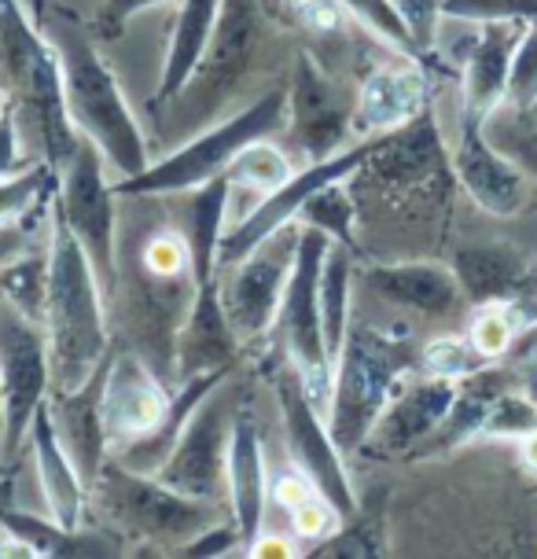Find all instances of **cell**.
Returning a JSON list of instances; mask_svg holds the SVG:
<instances>
[{
	"label": "cell",
	"mask_w": 537,
	"mask_h": 559,
	"mask_svg": "<svg viewBox=\"0 0 537 559\" xmlns=\"http://www.w3.org/2000/svg\"><path fill=\"white\" fill-rule=\"evenodd\" d=\"M45 34L59 56L63 104L77 136L96 144L118 177H136L147 166V144L126 104L122 85L99 56L96 37L71 8L48 12Z\"/></svg>",
	"instance_id": "cell-1"
},
{
	"label": "cell",
	"mask_w": 537,
	"mask_h": 559,
	"mask_svg": "<svg viewBox=\"0 0 537 559\" xmlns=\"http://www.w3.org/2000/svg\"><path fill=\"white\" fill-rule=\"evenodd\" d=\"M48 349H52V391H77L111 357L107 295L56 210H48V302H45Z\"/></svg>",
	"instance_id": "cell-2"
},
{
	"label": "cell",
	"mask_w": 537,
	"mask_h": 559,
	"mask_svg": "<svg viewBox=\"0 0 537 559\" xmlns=\"http://www.w3.org/2000/svg\"><path fill=\"white\" fill-rule=\"evenodd\" d=\"M0 88L12 104L34 115L48 163L63 174L82 136L67 118L56 48L48 41L45 26H37L26 15L23 0H0Z\"/></svg>",
	"instance_id": "cell-3"
},
{
	"label": "cell",
	"mask_w": 537,
	"mask_h": 559,
	"mask_svg": "<svg viewBox=\"0 0 537 559\" xmlns=\"http://www.w3.org/2000/svg\"><path fill=\"white\" fill-rule=\"evenodd\" d=\"M413 368L409 343L383 335L372 324H354L335 357L332 397H327V431L343 453H361L375 419L391 405L397 379Z\"/></svg>",
	"instance_id": "cell-4"
},
{
	"label": "cell",
	"mask_w": 537,
	"mask_h": 559,
	"mask_svg": "<svg viewBox=\"0 0 537 559\" xmlns=\"http://www.w3.org/2000/svg\"><path fill=\"white\" fill-rule=\"evenodd\" d=\"M287 126V88H268L240 115L225 118L222 126L206 129L177 147L174 155L144 166L136 177H118L115 195H184L192 188L222 177L228 163L243 152L251 140L273 136Z\"/></svg>",
	"instance_id": "cell-5"
},
{
	"label": "cell",
	"mask_w": 537,
	"mask_h": 559,
	"mask_svg": "<svg viewBox=\"0 0 537 559\" xmlns=\"http://www.w3.org/2000/svg\"><path fill=\"white\" fill-rule=\"evenodd\" d=\"M88 493L104 504V512L115 519V526L126 537H141L152 545H170L174 552L211 531L214 523L228 519L217 501L206 497H188L181 489L166 486L163 478L129 472L118 461H107L104 472Z\"/></svg>",
	"instance_id": "cell-6"
},
{
	"label": "cell",
	"mask_w": 537,
	"mask_h": 559,
	"mask_svg": "<svg viewBox=\"0 0 537 559\" xmlns=\"http://www.w3.org/2000/svg\"><path fill=\"white\" fill-rule=\"evenodd\" d=\"M335 239L313 225H302V239H298V254L287 276L284 298H281V324L287 357H291L298 379H302L310 402L327 413V397H332V372L335 361L327 357L324 346V324H321V273L324 258L332 251Z\"/></svg>",
	"instance_id": "cell-7"
},
{
	"label": "cell",
	"mask_w": 537,
	"mask_h": 559,
	"mask_svg": "<svg viewBox=\"0 0 537 559\" xmlns=\"http://www.w3.org/2000/svg\"><path fill=\"white\" fill-rule=\"evenodd\" d=\"M115 185L107 181V158L96 144L82 140L71 163L59 174V192L52 210L67 222L77 243L93 262L107 302L118 298V210Z\"/></svg>",
	"instance_id": "cell-8"
},
{
	"label": "cell",
	"mask_w": 537,
	"mask_h": 559,
	"mask_svg": "<svg viewBox=\"0 0 537 559\" xmlns=\"http://www.w3.org/2000/svg\"><path fill=\"white\" fill-rule=\"evenodd\" d=\"M52 394V349L48 328L0 295V402H4V456L19 453L29 438L34 413Z\"/></svg>",
	"instance_id": "cell-9"
},
{
	"label": "cell",
	"mask_w": 537,
	"mask_h": 559,
	"mask_svg": "<svg viewBox=\"0 0 537 559\" xmlns=\"http://www.w3.org/2000/svg\"><path fill=\"white\" fill-rule=\"evenodd\" d=\"M298 239H302V222H291L268 236L265 243H258L236 265L217 269V292H222L225 313L240 343H251L276 324L287 276H291L298 254Z\"/></svg>",
	"instance_id": "cell-10"
},
{
	"label": "cell",
	"mask_w": 537,
	"mask_h": 559,
	"mask_svg": "<svg viewBox=\"0 0 537 559\" xmlns=\"http://www.w3.org/2000/svg\"><path fill=\"white\" fill-rule=\"evenodd\" d=\"M232 386L217 383L211 394L199 402V408L188 416L181 438H177L174 453L158 467L155 478L166 486L181 489L188 497H206L217 501L225 493V464H228V438H232L236 424Z\"/></svg>",
	"instance_id": "cell-11"
},
{
	"label": "cell",
	"mask_w": 537,
	"mask_h": 559,
	"mask_svg": "<svg viewBox=\"0 0 537 559\" xmlns=\"http://www.w3.org/2000/svg\"><path fill=\"white\" fill-rule=\"evenodd\" d=\"M273 386H276V402H281L291 464H298L313 478V486L339 508L343 519H354L357 497H354L350 475H346V464H343V449L335 445L332 431H327V424L321 419V408L310 402L295 365L281 368V372L273 376Z\"/></svg>",
	"instance_id": "cell-12"
},
{
	"label": "cell",
	"mask_w": 537,
	"mask_h": 559,
	"mask_svg": "<svg viewBox=\"0 0 537 559\" xmlns=\"http://www.w3.org/2000/svg\"><path fill=\"white\" fill-rule=\"evenodd\" d=\"M372 155V136L361 140L357 147H346V152H335L324 163H310L306 169H298L287 185H281L276 192L262 195V203L236 222L232 228H225L222 236V251H217V269L236 265L240 258H247L258 243H265L273 233H281L284 225L298 222V210L306 206V199L321 188L335 185V181H350L357 169L365 166V158Z\"/></svg>",
	"instance_id": "cell-13"
},
{
	"label": "cell",
	"mask_w": 537,
	"mask_h": 559,
	"mask_svg": "<svg viewBox=\"0 0 537 559\" xmlns=\"http://www.w3.org/2000/svg\"><path fill=\"white\" fill-rule=\"evenodd\" d=\"M258 41H262V0H225L211 45H206L192 78H188L184 93L177 96L188 99V115L203 118L225 104L228 93L251 70Z\"/></svg>",
	"instance_id": "cell-14"
},
{
	"label": "cell",
	"mask_w": 537,
	"mask_h": 559,
	"mask_svg": "<svg viewBox=\"0 0 537 559\" xmlns=\"http://www.w3.org/2000/svg\"><path fill=\"white\" fill-rule=\"evenodd\" d=\"M357 93L335 82L310 52L295 56L291 85H287V129L310 163H324L354 133Z\"/></svg>",
	"instance_id": "cell-15"
},
{
	"label": "cell",
	"mask_w": 537,
	"mask_h": 559,
	"mask_svg": "<svg viewBox=\"0 0 537 559\" xmlns=\"http://www.w3.org/2000/svg\"><path fill=\"white\" fill-rule=\"evenodd\" d=\"M174 391L163 376L133 349H118L104 365V391H99V413H104L107 442L118 449L133 445L136 438L152 435L163 416L170 413Z\"/></svg>",
	"instance_id": "cell-16"
},
{
	"label": "cell",
	"mask_w": 537,
	"mask_h": 559,
	"mask_svg": "<svg viewBox=\"0 0 537 559\" xmlns=\"http://www.w3.org/2000/svg\"><path fill=\"white\" fill-rule=\"evenodd\" d=\"M486 118L461 111V136L453 147V177L461 188L472 195V203L490 217H515L526 206L530 195V181H526V169L497 152L486 136Z\"/></svg>",
	"instance_id": "cell-17"
},
{
	"label": "cell",
	"mask_w": 537,
	"mask_h": 559,
	"mask_svg": "<svg viewBox=\"0 0 537 559\" xmlns=\"http://www.w3.org/2000/svg\"><path fill=\"white\" fill-rule=\"evenodd\" d=\"M439 174H445V144L439 122H434V111L427 107L413 122L372 136V155L365 158V166L354 177L397 195L431 185Z\"/></svg>",
	"instance_id": "cell-18"
},
{
	"label": "cell",
	"mask_w": 537,
	"mask_h": 559,
	"mask_svg": "<svg viewBox=\"0 0 537 559\" xmlns=\"http://www.w3.org/2000/svg\"><path fill=\"white\" fill-rule=\"evenodd\" d=\"M456 379L442 376H420L405 391H394L391 405L383 408V416L375 419L372 435L365 438L361 453L372 461H394V456H413L427 438L439 431L445 413L453 408L456 397Z\"/></svg>",
	"instance_id": "cell-19"
},
{
	"label": "cell",
	"mask_w": 537,
	"mask_h": 559,
	"mask_svg": "<svg viewBox=\"0 0 537 559\" xmlns=\"http://www.w3.org/2000/svg\"><path fill=\"white\" fill-rule=\"evenodd\" d=\"M431 107V82L420 59L402 56L397 63L372 67L357 85L354 99V133L380 136L420 118Z\"/></svg>",
	"instance_id": "cell-20"
},
{
	"label": "cell",
	"mask_w": 537,
	"mask_h": 559,
	"mask_svg": "<svg viewBox=\"0 0 537 559\" xmlns=\"http://www.w3.org/2000/svg\"><path fill=\"white\" fill-rule=\"evenodd\" d=\"M236 354H240V335L225 313L217 280L199 284L174 335V379L181 383L203 372H228L236 365Z\"/></svg>",
	"instance_id": "cell-21"
},
{
	"label": "cell",
	"mask_w": 537,
	"mask_h": 559,
	"mask_svg": "<svg viewBox=\"0 0 537 559\" xmlns=\"http://www.w3.org/2000/svg\"><path fill=\"white\" fill-rule=\"evenodd\" d=\"M225 493H228V515L240 526V537L247 548L262 534L265 501H268L265 445H262V431H258V416L247 402H240V408H236L232 438H228Z\"/></svg>",
	"instance_id": "cell-22"
},
{
	"label": "cell",
	"mask_w": 537,
	"mask_h": 559,
	"mask_svg": "<svg viewBox=\"0 0 537 559\" xmlns=\"http://www.w3.org/2000/svg\"><path fill=\"white\" fill-rule=\"evenodd\" d=\"M361 284L386 306L409 309L420 317H453L464 302L453 265L439 262H394V265H368Z\"/></svg>",
	"instance_id": "cell-23"
},
{
	"label": "cell",
	"mask_w": 537,
	"mask_h": 559,
	"mask_svg": "<svg viewBox=\"0 0 537 559\" xmlns=\"http://www.w3.org/2000/svg\"><path fill=\"white\" fill-rule=\"evenodd\" d=\"M99 391H104V368H99L88 383L77 386V391H52L48 394L59 442H63V449L71 453L77 475L85 478L88 489H93V483L107 464V453H111L104 413H99Z\"/></svg>",
	"instance_id": "cell-24"
},
{
	"label": "cell",
	"mask_w": 537,
	"mask_h": 559,
	"mask_svg": "<svg viewBox=\"0 0 537 559\" xmlns=\"http://www.w3.org/2000/svg\"><path fill=\"white\" fill-rule=\"evenodd\" d=\"M26 445L34 449V467H37V478H41V493H45L48 515H52L59 526H67V531H77V526H82V519H85L88 486H85V478L77 475L71 453H67L63 442H59L52 405H48V402L34 413Z\"/></svg>",
	"instance_id": "cell-25"
},
{
	"label": "cell",
	"mask_w": 537,
	"mask_h": 559,
	"mask_svg": "<svg viewBox=\"0 0 537 559\" xmlns=\"http://www.w3.org/2000/svg\"><path fill=\"white\" fill-rule=\"evenodd\" d=\"M526 23L501 19V23H479V37L464 59V107L467 115L490 118L509 96V70L515 45H520Z\"/></svg>",
	"instance_id": "cell-26"
},
{
	"label": "cell",
	"mask_w": 537,
	"mask_h": 559,
	"mask_svg": "<svg viewBox=\"0 0 537 559\" xmlns=\"http://www.w3.org/2000/svg\"><path fill=\"white\" fill-rule=\"evenodd\" d=\"M453 273L472 306L509 302L534 284L530 269L509 243H467L453 254Z\"/></svg>",
	"instance_id": "cell-27"
},
{
	"label": "cell",
	"mask_w": 537,
	"mask_h": 559,
	"mask_svg": "<svg viewBox=\"0 0 537 559\" xmlns=\"http://www.w3.org/2000/svg\"><path fill=\"white\" fill-rule=\"evenodd\" d=\"M222 4L225 0H181L177 4V19L170 29V45H166V59H163V74H158L155 85V107L174 104L177 96L184 93L188 78L203 59L206 45H211L217 19H222Z\"/></svg>",
	"instance_id": "cell-28"
},
{
	"label": "cell",
	"mask_w": 537,
	"mask_h": 559,
	"mask_svg": "<svg viewBox=\"0 0 537 559\" xmlns=\"http://www.w3.org/2000/svg\"><path fill=\"white\" fill-rule=\"evenodd\" d=\"M192 210H188V247H192V273L195 287L217 280V251H222L228 199H232V181L222 174L214 181L192 188Z\"/></svg>",
	"instance_id": "cell-29"
},
{
	"label": "cell",
	"mask_w": 537,
	"mask_h": 559,
	"mask_svg": "<svg viewBox=\"0 0 537 559\" xmlns=\"http://www.w3.org/2000/svg\"><path fill=\"white\" fill-rule=\"evenodd\" d=\"M0 526H4L8 534L34 545L37 556H118L122 552V545L107 542L104 534H85L82 526L67 531L52 515L41 519V515L15 512V508H0Z\"/></svg>",
	"instance_id": "cell-30"
},
{
	"label": "cell",
	"mask_w": 537,
	"mask_h": 559,
	"mask_svg": "<svg viewBox=\"0 0 537 559\" xmlns=\"http://www.w3.org/2000/svg\"><path fill=\"white\" fill-rule=\"evenodd\" d=\"M350 284H354V251L343 243H332L324 258L321 273V324H324V346L327 357H339V349L350 332Z\"/></svg>",
	"instance_id": "cell-31"
},
{
	"label": "cell",
	"mask_w": 537,
	"mask_h": 559,
	"mask_svg": "<svg viewBox=\"0 0 537 559\" xmlns=\"http://www.w3.org/2000/svg\"><path fill=\"white\" fill-rule=\"evenodd\" d=\"M313 556H327V559L386 556V493L375 489L368 501L357 504L354 519H346V523L327 537V542L317 545Z\"/></svg>",
	"instance_id": "cell-32"
},
{
	"label": "cell",
	"mask_w": 537,
	"mask_h": 559,
	"mask_svg": "<svg viewBox=\"0 0 537 559\" xmlns=\"http://www.w3.org/2000/svg\"><path fill=\"white\" fill-rule=\"evenodd\" d=\"M59 192V169L48 163H29L19 174L0 177V222H23L34 228L41 214H48Z\"/></svg>",
	"instance_id": "cell-33"
},
{
	"label": "cell",
	"mask_w": 537,
	"mask_h": 559,
	"mask_svg": "<svg viewBox=\"0 0 537 559\" xmlns=\"http://www.w3.org/2000/svg\"><path fill=\"white\" fill-rule=\"evenodd\" d=\"M225 177L232 181V188H243V192H258L268 195L276 192L281 185H287L295 177V163L287 158V152L273 144L268 136L251 140L240 155L228 163Z\"/></svg>",
	"instance_id": "cell-34"
},
{
	"label": "cell",
	"mask_w": 537,
	"mask_h": 559,
	"mask_svg": "<svg viewBox=\"0 0 537 559\" xmlns=\"http://www.w3.org/2000/svg\"><path fill=\"white\" fill-rule=\"evenodd\" d=\"M0 295L12 298L23 313L45 321V302H48V247L45 251H26L15 262L4 265L0 273Z\"/></svg>",
	"instance_id": "cell-35"
},
{
	"label": "cell",
	"mask_w": 537,
	"mask_h": 559,
	"mask_svg": "<svg viewBox=\"0 0 537 559\" xmlns=\"http://www.w3.org/2000/svg\"><path fill=\"white\" fill-rule=\"evenodd\" d=\"M354 217H357V203H354V188L350 181H335L313 192L306 199V206L298 210V222L321 228L335 239V243L350 247L354 251Z\"/></svg>",
	"instance_id": "cell-36"
},
{
	"label": "cell",
	"mask_w": 537,
	"mask_h": 559,
	"mask_svg": "<svg viewBox=\"0 0 537 559\" xmlns=\"http://www.w3.org/2000/svg\"><path fill=\"white\" fill-rule=\"evenodd\" d=\"M141 269L155 280H192L195 284L188 236L177 233V228H158V233H152L141 251Z\"/></svg>",
	"instance_id": "cell-37"
},
{
	"label": "cell",
	"mask_w": 537,
	"mask_h": 559,
	"mask_svg": "<svg viewBox=\"0 0 537 559\" xmlns=\"http://www.w3.org/2000/svg\"><path fill=\"white\" fill-rule=\"evenodd\" d=\"M262 12L310 34H335L346 23V8L339 0H262Z\"/></svg>",
	"instance_id": "cell-38"
},
{
	"label": "cell",
	"mask_w": 537,
	"mask_h": 559,
	"mask_svg": "<svg viewBox=\"0 0 537 559\" xmlns=\"http://www.w3.org/2000/svg\"><path fill=\"white\" fill-rule=\"evenodd\" d=\"M420 365L427 376H442V379H456V383H461V379H467L472 372H479V368L493 365V361H486L479 349H475L472 338L442 335L420 349Z\"/></svg>",
	"instance_id": "cell-39"
},
{
	"label": "cell",
	"mask_w": 537,
	"mask_h": 559,
	"mask_svg": "<svg viewBox=\"0 0 537 559\" xmlns=\"http://www.w3.org/2000/svg\"><path fill=\"white\" fill-rule=\"evenodd\" d=\"M339 4L346 8V15H354L357 23L372 29L380 41L397 48L402 56L420 59V52H416V45H413L409 26L402 23V15H397V8L391 4V0H339ZM420 63H423V59H420Z\"/></svg>",
	"instance_id": "cell-40"
},
{
	"label": "cell",
	"mask_w": 537,
	"mask_h": 559,
	"mask_svg": "<svg viewBox=\"0 0 537 559\" xmlns=\"http://www.w3.org/2000/svg\"><path fill=\"white\" fill-rule=\"evenodd\" d=\"M520 335V324L512 321L509 306L504 302H490V306H475L472 328H467V338L475 343V349L486 357V361H497L504 357Z\"/></svg>",
	"instance_id": "cell-41"
},
{
	"label": "cell",
	"mask_w": 537,
	"mask_h": 559,
	"mask_svg": "<svg viewBox=\"0 0 537 559\" xmlns=\"http://www.w3.org/2000/svg\"><path fill=\"white\" fill-rule=\"evenodd\" d=\"M509 104L520 115H530L537 107V19L526 23L520 45H515L512 70H509Z\"/></svg>",
	"instance_id": "cell-42"
},
{
	"label": "cell",
	"mask_w": 537,
	"mask_h": 559,
	"mask_svg": "<svg viewBox=\"0 0 537 559\" xmlns=\"http://www.w3.org/2000/svg\"><path fill=\"white\" fill-rule=\"evenodd\" d=\"M537 431V405L530 397L504 391L497 394V402L490 405V416H486L482 435L493 438H526Z\"/></svg>",
	"instance_id": "cell-43"
},
{
	"label": "cell",
	"mask_w": 537,
	"mask_h": 559,
	"mask_svg": "<svg viewBox=\"0 0 537 559\" xmlns=\"http://www.w3.org/2000/svg\"><path fill=\"white\" fill-rule=\"evenodd\" d=\"M291 531H295V537H302V542H327L339 526L346 523L343 519V512L335 508L332 501H327L324 493H313V497H306L302 504H295L291 512Z\"/></svg>",
	"instance_id": "cell-44"
},
{
	"label": "cell",
	"mask_w": 537,
	"mask_h": 559,
	"mask_svg": "<svg viewBox=\"0 0 537 559\" xmlns=\"http://www.w3.org/2000/svg\"><path fill=\"white\" fill-rule=\"evenodd\" d=\"M402 15V23L409 26L413 45L420 59H427L439 45V23H442V4L445 0H391Z\"/></svg>",
	"instance_id": "cell-45"
},
{
	"label": "cell",
	"mask_w": 537,
	"mask_h": 559,
	"mask_svg": "<svg viewBox=\"0 0 537 559\" xmlns=\"http://www.w3.org/2000/svg\"><path fill=\"white\" fill-rule=\"evenodd\" d=\"M166 4H181V0H104L99 12L93 19V34L96 37H122V29L133 23L136 15L147 12V8H166Z\"/></svg>",
	"instance_id": "cell-46"
},
{
	"label": "cell",
	"mask_w": 537,
	"mask_h": 559,
	"mask_svg": "<svg viewBox=\"0 0 537 559\" xmlns=\"http://www.w3.org/2000/svg\"><path fill=\"white\" fill-rule=\"evenodd\" d=\"M313 493H321V489L313 486V478L306 475L298 464H291V467H287V472H281V475L268 478V501L281 504L284 512H291L295 504H302L306 497H313Z\"/></svg>",
	"instance_id": "cell-47"
},
{
	"label": "cell",
	"mask_w": 537,
	"mask_h": 559,
	"mask_svg": "<svg viewBox=\"0 0 537 559\" xmlns=\"http://www.w3.org/2000/svg\"><path fill=\"white\" fill-rule=\"evenodd\" d=\"M240 542H243L240 526H236V519L228 515V519H222V523H214L211 531L192 537V542L181 548V556H228V552L240 548Z\"/></svg>",
	"instance_id": "cell-48"
},
{
	"label": "cell",
	"mask_w": 537,
	"mask_h": 559,
	"mask_svg": "<svg viewBox=\"0 0 537 559\" xmlns=\"http://www.w3.org/2000/svg\"><path fill=\"white\" fill-rule=\"evenodd\" d=\"M26 166H29V158L23 155V147H19L15 107H8V111L0 115V177L19 174V169H26Z\"/></svg>",
	"instance_id": "cell-49"
},
{
	"label": "cell",
	"mask_w": 537,
	"mask_h": 559,
	"mask_svg": "<svg viewBox=\"0 0 537 559\" xmlns=\"http://www.w3.org/2000/svg\"><path fill=\"white\" fill-rule=\"evenodd\" d=\"M29 236H34V228L23 222H0V273H4L8 262H15L26 251Z\"/></svg>",
	"instance_id": "cell-50"
},
{
	"label": "cell",
	"mask_w": 537,
	"mask_h": 559,
	"mask_svg": "<svg viewBox=\"0 0 537 559\" xmlns=\"http://www.w3.org/2000/svg\"><path fill=\"white\" fill-rule=\"evenodd\" d=\"M243 552H247V556H258V559H262V556H265V559H268V556H298V545H295L287 534H265V531H262L251 545L243 548Z\"/></svg>",
	"instance_id": "cell-51"
},
{
	"label": "cell",
	"mask_w": 537,
	"mask_h": 559,
	"mask_svg": "<svg viewBox=\"0 0 537 559\" xmlns=\"http://www.w3.org/2000/svg\"><path fill=\"white\" fill-rule=\"evenodd\" d=\"M523 464L537 475V431L523 438Z\"/></svg>",
	"instance_id": "cell-52"
},
{
	"label": "cell",
	"mask_w": 537,
	"mask_h": 559,
	"mask_svg": "<svg viewBox=\"0 0 537 559\" xmlns=\"http://www.w3.org/2000/svg\"><path fill=\"white\" fill-rule=\"evenodd\" d=\"M4 431H8V419H4V402H0V453H4Z\"/></svg>",
	"instance_id": "cell-53"
},
{
	"label": "cell",
	"mask_w": 537,
	"mask_h": 559,
	"mask_svg": "<svg viewBox=\"0 0 537 559\" xmlns=\"http://www.w3.org/2000/svg\"><path fill=\"white\" fill-rule=\"evenodd\" d=\"M523 144H530V147H537V136H530V140H523ZM534 158V169H537V155H530Z\"/></svg>",
	"instance_id": "cell-54"
},
{
	"label": "cell",
	"mask_w": 537,
	"mask_h": 559,
	"mask_svg": "<svg viewBox=\"0 0 537 559\" xmlns=\"http://www.w3.org/2000/svg\"><path fill=\"white\" fill-rule=\"evenodd\" d=\"M4 534H8V531H4ZM4 534H0V545H4Z\"/></svg>",
	"instance_id": "cell-55"
}]
</instances>
